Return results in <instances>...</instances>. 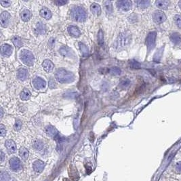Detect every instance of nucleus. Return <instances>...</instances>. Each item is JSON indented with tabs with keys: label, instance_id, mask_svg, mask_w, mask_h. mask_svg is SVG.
<instances>
[{
	"label": "nucleus",
	"instance_id": "obj_1",
	"mask_svg": "<svg viewBox=\"0 0 181 181\" xmlns=\"http://www.w3.org/2000/svg\"><path fill=\"white\" fill-rule=\"evenodd\" d=\"M55 78L58 82L61 84H69L74 82L76 77L71 71L65 69H59L55 73Z\"/></svg>",
	"mask_w": 181,
	"mask_h": 181
},
{
	"label": "nucleus",
	"instance_id": "obj_2",
	"mask_svg": "<svg viewBox=\"0 0 181 181\" xmlns=\"http://www.w3.org/2000/svg\"><path fill=\"white\" fill-rule=\"evenodd\" d=\"M71 16L76 21L82 22L86 20L87 13L82 7L75 6L71 10Z\"/></svg>",
	"mask_w": 181,
	"mask_h": 181
},
{
	"label": "nucleus",
	"instance_id": "obj_3",
	"mask_svg": "<svg viewBox=\"0 0 181 181\" xmlns=\"http://www.w3.org/2000/svg\"><path fill=\"white\" fill-rule=\"evenodd\" d=\"M20 59L24 65L33 66L35 62V57L31 52L28 50H23L20 52Z\"/></svg>",
	"mask_w": 181,
	"mask_h": 181
},
{
	"label": "nucleus",
	"instance_id": "obj_4",
	"mask_svg": "<svg viewBox=\"0 0 181 181\" xmlns=\"http://www.w3.org/2000/svg\"><path fill=\"white\" fill-rule=\"evenodd\" d=\"M132 41V35L129 32H124L119 35L118 37V45L121 47L129 45Z\"/></svg>",
	"mask_w": 181,
	"mask_h": 181
},
{
	"label": "nucleus",
	"instance_id": "obj_5",
	"mask_svg": "<svg viewBox=\"0 0 181 181\" xmlns=\"http://www.w3.org/2000/svg\"><path fill=\"white\" fill-rule=\"evenodd\" d=\"M156 37H157V33L155 31L150 32L148 34L147 39H146V44H147V47L149 52L151 51L155 45Z\"/></svg>",
	"mask_w": 181,
	"mask_h": 181
},
{
	"label": "nucleus",
	"instance_id": "obj_6",
	"mask_svg": "<svg viewBox=\"0 0 181 181\" xmlns=\"http://www.w3.org/2000/svg\"><path fill=\"white\" fill-rule=\"evenodd\" d=\"M166 15L161 10H156L153 14V22L156 24H161L166 20Z\"/></svg>",
	"mask_w": 181,
	"mask_h": 181
},
{
	"label": "nucleus",
	"instance_id": "obj_7",
	"mask_svg": "<svg viewBox=\"0 0 181 181\" xmlns=\"http://www.w3.org/2000/svg\"><path fill=\"white\" fill-rule=\"evenodd\" d=\"M117 7L120 10L128 12L131 10L132 6V1H128V0H122V1H118L116 3Z\"/></svg>",
	"mask_w": 181,
	"mask_h": 181
},
{
	"label": "nucleus",
	"instance_id": "obj_8",
	"mask_svg": "<svg viewBox=\"0 0 181 181\" xmlns=\"http://www.w3.org/2000/svg\"><path fill=\"white\" fill-rule=\"evenodd\" d=\"M32 84L33 87L35 88L36 90H42L46 88V81L41 78L37 77V78H34L32 81Z\"/></svg>",
	"mask_w": 181,
	"mask_h": 181
},
{
	"label": "nucleus",
	"instance_id": "obj_9",
	"mask_svg": "<svg viewBox=\"0 0 181 181\" xmlns=\"http://www.w3.org/2000/svg\"><path fill=\"white\" fill-rule=\"evenodd\" d=\"M10 168L13 171H18L22 168V164H21L20 160L17 157H12L10 160Z\"/></svg>",
	"mask_w": 181,
	"mask_h": 181
},
{
	"label": "nucleus",
	"instance_id": "obj_10",
	"mask_svg": "<svg viewBox=\"0 0 181 181\" xmlns=\"http://www.w3.org/2000/svg\"><path fill=\"white\" fill-rule=\"evenodd\" d=\"M11 16L8 12L6 11L3 12L0 16V22H1V25L3 27H7L8 26L10 20Z\"/></svg>",
	"mask_w": 181,
	"mask_h": 181
},
{
	"label": "nucleus",
	"instance_id": "obj_11",
	"mask_svg": "<svg viewBox=\"0 0 181 181\" xmlns=\"http://www.w3.org/2000/svg\"><path fill=\"white\" fill-rule=\"evenodd\" d=\"M13 51L12 46L9 44H3L1 47V54L4 57H9Z\"/></svg>",
	"mask_w": 181,
	"mask_h": 181
},
{
	"label": "nucleus",
	"instance_id": "obj_12",
	"mask_svg": "<svg viewBox=\"0 0 181 181\" xmlns=\"http://www.w3.org/2000/svg\"><path fill=\"white\" fill-rule=\"evenodd\" d=\"M5 146L10 153H14L16 151V144L12 140H6Z\"/></svg>",
	"mask_w": 181,
	"mask_h": 181
},
{
	"label": "nucleus",
	"instance_id": "obj_13",
	"mask_svg": "<svg viewBox=\"0 0 181 181\" xmlns=\"http://www.w3.org/2000/svg\"><path fill=\"white\" fill-rule=\"evenodd\" d=\"M170 39L176 46L181 45V35L178 32H174L170 35Z\"/></svg>",
	"mask_w": 181,
	"mask_h": 181
},
{
	"label": "nucleus",
	"instance_id": "obj_14",
	"mask_svg": "<svg viewBox=\"0 0 181 181\" xmlns=\"http://www.w3.org/2000/svg\"><path fill=\"white\" fill-rule=\"evenodd\" d=\"M68 32L71 36L74 37H78L81 35V31L78 27L71 25L68 27Z\"/></svg>",
	"mask_w": 181,
	"mask_h": 181
},
{
	"label": "nucleus",
	"instance_id": "obj_15",
	"mask_svg": "<svg viewBox=\"0 0 181 181\" xmlns=\"http://www.w3.org/2000/svg\"><path fill=\"white\" fill-rule=\"evenodd\" d=\"M32 16V14L31 12V11L28 9H23L20 12V17L22 18V20L24 22H27L31 19Z\"/></svg>",
	"mask_w": 181,
	"mask_h": 181
},
{
	"label": "nucleus",
	"instance_id": "obj_16",
	"mask_svg": "<svg viewBox=\"0 0 181 181\" xmlns=\"http://www.w3.org/2000/svg\"><path fill=\"white\" fill-rule=\"evenodd\" d=\"M46 132L48 136L54 138H54L59 134L56 129L52 126H48L46 127Z\"/></svg>",
	"mask_w": 181,
	"mask_h": 181
},
{
	"label": "nucleus",
	"instance_id": "obj_17",
	"mask_svg": "<svg viewBox=\"0 0 181 181\" xmlns=\"http://www.w3.org/2000/svg\"><path fill=\"white\" fill-rule=\"evenodd\" d=\"M28 77V71L26 69H19L17 71V78L20 81H24Z\"/></svg>",
	"mask_w": 181,
	"mask_h": 181
},
{
	"label": "nucleus",
	"instance_id": "obj_18",
	"mask_svg": "<svg viewBox=\"0 0 181 181\" xmlns=\"http://www.w3.org/2000/svg\"><path fill=\"white\" fill-rule=\"evenodd\" d=\"M42 66L47 73H50L54 69V64L50 60H45L42 63Z\"/></svg>",
	"mask_w": 181,
	"mask_h": 181
},
{
	"label": "nucleus",
	"instance_id": "obj_19",
	"mask_svg": "<svg viewBox=\"0 0 181 181\" xmlns=\"http://www.w3.org/2000/svg\"><path fill=\"white\" fill-rule=\"evenodd\" d=\"M33 167L36 172H41L44 170V163L41 160H37L33 163Z\"/></svg>",
	"mask_w": 181,
	"mask_h": 181
},
{
	"label": "nucleus",
	"instance_id": "obj_20",
	"mask_svg": "<svg viewBox=\"0 0 181 181\" xmlns=\"http://www.w3.org/2000/svg\"><path fill=\"white\" fill-rule=\"evenodd\" d=\"M40 16H41L42 18L46 19V20H48V19L51 18L52 17V12L49 9L47 8V7H43L41 10H40Z\"/></svg>",
	"mask_w": 181,
	"mask_h": 181
},
{
	"label": "nucleus",
	"instance_id": "obj_21",
	"mask_svg": "<svg viewBox=\"0 0 181 181\" xmlns=\"http://www.w3.org/2000/svg\"><path fill=\"white\" fill-rule=\"evenodd\" d=\"M155 5L159 9L166 10L170 5V2L168 1H164V0H158L155 1Z\"/></svg>",
	"mask_w": 181,
	"mask_h": 181
},
{
	"label": "nucleus",
	"instance_id": "obj_22",
	"mask_svg": "<svg viewBox=\"0 0 181 181\" xmlns=\"http://www.w3.org/2000/svg\"><path fill=\"white\" fill-rule=\"evenodd\" d=\"M90 10H91L92 12L94 14L96 15V16H99L101 13V7L99 4L96 3H92L91 5H90Z\"/></svg>",
	"mask_w": 181,
	"mask_h": 181
},
{
	"label": "nucleus",
	"instance_id": "obj_23",
	"mask_svg": "<svg viewBox=\"0 0 181 181\" xmlns=\"http://www.w3.org/2000/svg\"><path fill=\"white\" fill-rule=\"evenodd\" d=\"M31 96V92L28 89H24L21 92V93L20 94V98L22 101H27L30 99Z\"/></svg>",
	"mask_w": 181,
	"mask_h": 181
},
{
	"label": "nucleus",
	"instance_id": "obj_24",
	"mask_svg": "<svg viewBox=\"0 0 181 181\" xmlns=\"http://www.w3.org/2000/svg\"><path fill=\"white\" fill-rule=\"evenodd\" d=\"M131 84V81L129 79H123L122 80H121L120 83L119 84V87L122 90L127 89L129 86H130Z\"/></svg>",
	"mask_w": 181,
	"mask_h": 181
},
{
	"label": "nucleus",
	"instance_id": "obj_25",
	"mask_svg": "<svg viewBox=\"0 0 181 181\" xmlns=\"http://www.w3.org/2000/svg\"><path fill=\"white\" fill-rule=\"evenodd\" d=\"M19 155L23 160H27L29 157V151L26 148L21 147L19 149Z\"/></svg>",
	"mask_w": 181,
	"mask_h": 181
},
{
	"label": "nucleus",
	"instance_id": "obj_26",
	"mask_svg": "<svg viewBox=\"0 0 181 181\" xmlns=\"http://www.w3.org/2000/svg\"><path fill=\"white\" fill-rule=\"evenodd\" d=\"M46 32V28L45 24L43 23L39 22L37 24V27H36V33L38 34H44Z\"/></svg>",
	"mask_w": 181,
	"mask_h": 181
},
{
	"label": "nucleus",
	"instance_id": "obj_27",
	"mask_svg": "<svg viewBox=\"0 0 181 181\" xmlns=\"http://www.w3.org/2000/svg\"><path fill=\"white\" fill-rule=\"evenodd\" d=\"M79 46H80V50L83 54V55H84V56H88V54H89V50H88V48L87 46H86L84 44L82 43V42H80V43H79Z\"/></svg>",
	"mask_w": 181,
	"mask_h": 181
},
{
	"label": "nucleus",
	"instance_id": "obj_28",
	"mask_svg": "<svg viewBox=\"0 0 181 181\" xmlns=\"http://www.w3.org/2000/svg\"><path fill=\"white\" fill-rule=\"evenodd\" d=\"M12 42L13 44H14V46H16V48H20L21 46H22L23 43L22 39H21L20 37H18V36H15L12 38Z\"/></svg>",
	"mask_w": 181,
	"mask_h": 181
},
{
	"label": "nucleus",
	"instance_id": "obj_29",
	"mask_svg": "<svg viewBox=\"0 0 181 181\" xmlns=\"http://www.w3.org/2000/svg\"><path fill=\"white\" fill-rule=\"evenodd\" d=\"M60 53L63 56H69L71 54V50L70 48H69L67 46H63L62 48H61L60 49Z\"/></svg>",
	"mask_w": 181,
	"mask_h": 181
},
{
	"label": "nucleus",
	"instance_id": "obj_30",
	"mask_svg": "<svg viewBox=\"0 0 181 181\" xmlns=\"http://www.w3.org/2000/svg\"><path fill=\"white\" fill-rule=\"evenodd\" d=\"M105 7L106 10V12L108 14H111L113 12V5H112V1H105Z\"/></svg>",
	"mask_w": 181,
	"mask_h": 181
},
{
	"label": "nucleus",
	"instance_id": "obj_31",
	"mask_svg": "<svg viewBox=\"0 0 181 181\" xmlns=\"http://www.w3.org/2000/svg\"><path fill=\"white\" fill-rule=\"evenodd\" d=\"M136 3L140 8H147L150 5L149 1H137Z\"/></svg>",
	"mask_w": 181,
	"mask_h": 181
},
{
	"label": "nucleus",
	"instance_id": "obj_32",
	"mask_svg": "<svg viewBox=\"0 0 181 181\" xmlns=\"http://www.w3.org/2000/svg\"><path fill=\"white\" fill-rule=\"evenodd\" d=\"M109 72L112 75V76H119V75L121 74V69L119 68V67H112V68L109 69Z\"/></svg>",
	"mask_w": 181,
	"mask_h": 181
},
{
	"label": "nucleus",
	"instance_id": "obj_33",
	"mask_svg": "<svg viewBox=\"0 0 181 181\" xmlns=\"http://www.w3.org/2000/svg\"><path fill=\"white\" fill-rule=\"evenodd\" d=\"M98 42L100 46H103L104 44V33L102 30H100L98 33Z\"/></svg>",
	"mask_w": 181,
	"mask_h": 181
},
{
	"label": "nucleus",
	"instance_id": "obj_34",
	"mask_svg": "<svg viewBox=\"0 0 181 181\" xmlns=\"http://www.w3.org/2000/svg\"><path fill=\"white\" fill-rule=\"evenodd\" d=\"M33 147L37 150H42L44 148V143L40 140H35L33 142Z\"/></svg>",
	"mask_w": 181,
	"mask_h": 181
},
{
	"label": "nucleus",
	"instance_id": "obj_35",
	"mask_svg": "<svg viewBox=\"0 0 181 181\" xmlns=\"http://www.w3.org/2000/svg\"><path fill=\"white\" fill-rule=\"evenodd\" d=\"M174 20L175 22L176 25L178 27L179 29H181V16L180 15L176 14L174 17Z\"/></svg>",
	"mask_w": 181,
	"mask_h": 181
},
{
	"label": "nucleus",
	"instance_id": "obj_36",
	"mask_svg": "<svg viewBox=\"0 0 181 181\" xmlns=\"http://www.w3.org/2000/svg\"><path fill=\"white\" fill-rule=\"evenodd\" d=\"M130 66L132 68H139L140 67V64L138 63L137 61H134V60H132V61H130Z\"/></svg>",
	"mask_w": 181,
	"mask_h": 181
},
{
	"label": "nucleus",
	"instance_id": "obj_37",
	"mask_svg": "<svg viewBox=\"0 0 181 181\" xmlns=\"http://www.w3.org/2000/svg\"><path fill=\"white\" fill-rule=\"evenodd\" d=\"M21 128H22V122H21V121L19 120V119H17L14 125L15 130L17 131H19L20 130Z\"/></svg>",
	"mask_w": 181,
	"mask_h": 181
},
{
	"label": "nucleus",
	"instance_id": "obj_38",
	"mask_svg": "<svg viewBox=\"0 0 181 181\" xmlns=\"http://www.w3.org/2000/svg\"><path fill=\"white\" fill-rule=\"evenodd\" d=\"M0 134H1V136H4L6 134V129L3 124H1L0 126Z\"/></svg>",
	"mask_w": 181,
	"mask_h": 181
},
{
	"label": "nucleus",
	"instance_id": "obj_39",
	"mask_svg": "<svg viewBox=\"0 0 181 181\" xmlns=\"http://www.w3.org/2000/svg\"><path fill=\"white\" fill-rule=\"evenodd\" d=\"M68 2L67 1H64V0H57V1H54V3L58 6H61V5H64L65 4Z\"/></svg>",
	"mask_w": 181,
	"mask_h": 181
},
{
	"label": "nucleus",
	"instance_id": "obj_40",
	"mask_svg": "<svg viewBox=\"0 0 181 181\" xmlns=\"http://www.w3.org/2000/svg\"><path fill=\"white\" fill-rule=\"evenodd\" d=\"M0 3H1V5H3V7H8L11 4V1H7V0H5V1L1 0V1H0Z\"/></svg>",
	"mask_w": 181,
	"mask_h": 181
},
{
	"label": "nucleus",
	"instance_id": "obj_41",
	"mask_svg": "<svg viewBox=\"0 0 181 181\" xmlns=\"http://www.w3.org/2000/svg\"><path fill=\"white\" fill-rule=\"evenodd\" d=\"M175 170H176V172L179 173V174H181V161L177 163L176 167H175Z\"/></svg>",
	"mask_w": 181,
	"mask_h": 181
},
{
	"label": "nucleus",
	"instance_id": "obj_42",
	"mask_svg": "<svg viewBox=\"0 0 181 181\" xmlns=\"http://www.w3.org/2000/svg\"><path fill=\"white\" fill-rule=\"evenodd\" d=\"M3 158H4V154L2 151H1V161H3Z\"/></svg>",
	"mask_w": 181,
	"mask_h": 181
},
{
	"label": "nucleus",
	"instance_id": "obj_43",
	"mask_svg": "<svg viewBox=\"0 0 181 181\" xmlns=\"http://www.w3.org/2000/svg\"><path fill=\"white\" fill-rule=\"evenodd\" d=\"M0 110H1V118H2V117H3V108L1 107Z\"/></svg>",
	"mask_w": 181,
	"mask_h": 181
},
{
	"label": "nucleus",
	"instance_id": "obj_44",
	"mask_svg": "<svg viewBox=\"0 0 181 181\" xmlns=\"http://www.w3.org/2000/svg\"><path fill=\"white\" fill-rule=\"evenodd\" d=\"M178 6H179V7H180V9L181 10V1H180L178 2Z\"/></svg>",
	"mask_w": 181,
	"mask_h": 181
},
{
	"label": "nucleus",
	"instance_id": "obj_45",
	"mask_svg": "<svg viewBox=\"0 0 181 181\" xmlns=\"http://www.w3.org/2000/svg\"><path fill=\"white\" fill-rule=\"evenodd\" d=\"M64 181H70V180H68V179L65 178V179H64Z\"/></svg>",
	"mask_w": 181,
	"mask_h": 181
}]
</instances>
